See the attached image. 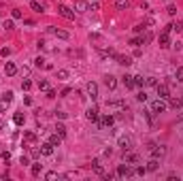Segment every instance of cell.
I'll list each match as a JSON object with an SVG mask.
<instances>
[{
    "label": "cell",
    "mask_w": 183,
    "mask_h": 181,
    "mask_svg": "<svg viewBox=\"0 0 183 181\" xmlns=\"http://www.w3.org/2000/svg\"><path fill=\"white\" fill-rule=\"evenodd\" d=\"M149 109H151V113H153V115H160V113H164L166 109H168V105H166L164 98H155L151 105H149Z\"/></svg>",
    "instance_id": "obj_1"
},
{
    "label": "cell",
    "mask_w": 183,
    "mask_h": 181,
    "mask_svg": "<svg viewBox=\"0 0 183 181\" xmlns=\"http://www.w3.org/2000/svg\"><path fill=\"white\" fill-rule=\"evenodd\" d=\"M147 149H149V153H151V158H158V160H160V158H164L166 151H168L164 145H155V143H149Z\"/></svg>",
    "instance_id": "obj_2"
},
{
    "label": "cell",
    "mask_w": 183,
    "mask_h": 181,
    "mask_svg": "<svg viewBox=\"0 0 183 181\" xmlns=\"http://www.w3.org/2000/svg\"><path fill=\"white\" fill-rule=\"evenodd\" d=\"M117 145L121 147V151H130L132 147H134V141H132V136H128V134H121L119 139H117Z\"/></svg>",
    "instance_id": "obj_3"
},
{
    "label": "cell",
    "mask_w": 183,
    "mask_h": 181,
    "mask_svg": "<svg viewBox=\"0 0 183 181\" xmlns=\"http://www.w3.org/2000/svg\"><path fill=\"white\" fill-rule=\"evenodd\" d=\"M134 168H132V164H119V166H117V177H134Z\"/></svg>",
    "instance_id": "obj_4"
},
{
    "label": "cell",
    "mask_w": 183,
    "mask_h": 181,
    "mask_svg": "<svg viewBox=\"0 0 183 181\" xmlns=\"http://www.w3.org/2000/svg\"><path fill=\"white\" fill-rule=\"evenodd\" d=\"M113 124H115V117H113V115H102V117L98 119V128H100V130L111 128Z\"/></svg>",
    "instance_id": "obj_5"
},
{
    "label": "cell",
    "mask_w": 183,
    "mask_h": 181,
    "mask_svg": "<svg viewBox=\"0 0 183 181\" xmlns=\"http://www.w3.org/2000/svg\"><path fill=\"white\" fill-rule=\"evenodd\" d=\"M123 162H128V164H132V166H134V164L141 162V156H138V153H134L132 149H130V151H123Z\"/></svg>",
    "instance_id": "obj_6"
},
{
    "label": "cell",
    "mask_w": 183,
    "mask_h": 181,
    "mask_svg": "<svg viewBox=\"0 0 183 181\" xmlns=\"http://www.w3.org/2000/svg\"><path fill=\"white\" fill-rule=\"evenodd\" d=\"M58 13H60L64 19H70V21L75 19V13H73V11L66 7V4H60V7H58Z\"/></svg>",
    "instance_id": "obj_7"
},
{
    "label": "cell",
    "mask_w": 183,
    "mask_h": 181,
    "mask_svg": "<svg viewBox=\"0 0 183 181\" xmlns=\"http://www.w3.org/2000/svg\"><path fill=\"white\" fill-rule=\"evenodd\" d=\"M155 92H158V96L164 98V100L170 96V90H168V85H166V83H158V85H155Z\"/></svg>",
    "instance_id": "obj_8"
},
{
    "label": "cell",
    "mask_w": 183,
    "mask_h": 181,
    "mask_svg": "<svg viewBox=\"0 0 183 181\" xmlns=\"http://www.w3.org/2000/svg\"><path fill=\"white\" fill-rule=\"evenodd\" d=\"M85 115H87V119H89V122H96V124H98V119H100L98 107H89L87 111H85Z\"/></svg>",
    "instance_id": "obj_9"
},
{
    "label": "cell",
    "mask_w": 183,
    "mask_h": 181,
    "mask_svg": "<svg viewBox=\"0 0 183 181\" xmlns=\"http://www.w3.org/2000/svg\"><path fill=\"white\" fill-rule=\"evenodd\" d=\"M49 32H51L53 36L62 38V41H68V38H70V34H68L66 30H58V28H53V26H49Z\"/></svg>",
    "instance_id": "obj_10"
},
{
    "label": "cell",
    "mask_w": 183,
    "mask_h": 181,
    "mask_svg": "<svg viewBox=\"0 0 183 181\" xmlns=\"http://www.w3.org/2000/svg\"><path fill=\"white\" fill-rule=\"evenodd\" d=\"M158 43H160V47H162V49H168V47H170L168 32H160V36H158Z\"/></svg>",
    "instance_id": "obj_11"
},
{
    "label": "cell",
    "mask_w": 183,
    "mask_h": 181,
    "mask_svg": "<svg viewBox=\"0 0 183 181\" xmlns=\"http://www.w3.org/2000/svg\"><path fill=\"white\" fill-rule=\"evenodd\" d=\"M168 107L175 109V111H179V109L183 107V100H181V98H177V96H168Z\"/></svg>",
    "instance_id": "obj_12"
},
{
    "label": "cell",
    "mask_w": 183,
    "mask_h": 181,
    "mask_svg": "<svg viewBox=\"0 0 183 181\" xmlns=\"http://www.w3.org/2000/svg\"><path fill=\"white\" fill-rule=\"evenodd\" d=\"M85 90H87V94H89V98H92V100H96V98H98V85H96L94 81H89Z\"/></svg>",
    "instance_id": "obj_13"
},
{
    "label": "cell",
    "mask_w": 183,
    "mask_h": 181,
    "mask_svg": "<svg viewBox=\"0 0 183 181\" xmlns=\"http://www.w3.org/2000/svg\"><path fill=\"white\" fill-rule=\"evenodd\" d=\"M104 85L109 87V90H115V87H117V77H113V75H104Z\"/></svg>",
    "instance_id": "obj_14"
},
{
    "label": "cell",
    "mask_w": 183,
    "mask_h": 181,
    "mask_svg": "<svg viewBox=\"0 0 183 181\" xmlns=\"http://www.w3.org/2000/svg\"><path fill=\"white\" fill-rule=\"evenodd\" d=\"M115 60H117V64H121V66H130L132 64L130 56H119V53H115Z\"/></svg>",
    "instance_id": "obj_15"
},
{
    "label": "cell",
    "mask_w": 183,
    "mask_h": 181,
    "mask_svg": "<svg viewBox=\"0 0 183 181\" xmlns=\"http://www.w3.org/2000/svg\"><path fill=\"white\" fill-rule=\"evenodd\" d=\"M41 153H43V156H53V145L49 143V141L41 145Z\"/></svg>",
    "instance_id": "obj_16"
},
{
    "label": "cell",
    "mask_w": 183,
    "mask_h": 181,
    "mask_svg": "<svg viewBox=\"0 0 183 181\" xmlns=\"http://www.w3.org/2000/svg\"><path fill=\"white\" fill-rule=\"evenodd\" d=\"M121 79H123V85H126L128 90H134V87H136V85H134V77L132 75H123Z\"/></svg>",
    "instance_id": "obj_17"
},
{
    "label": "cell",
    "mask_w": 183,
    "mask_h": 181,
    "mask_svg": "<svg viewBox=\"0 0 183 181\" xmlns=\"http://www.w3.org/2000/svg\"><path fill=\"white\" fill-rule=\"evenodd\" d=\"M158 168H160V160H158V158H151V160L147 162V171L153 173V171H158Z\"/></svg>",
    "instance_id": "obj_18"
},
{
    "label": "cell",
    "mask_w": 183,
    "mask_h": 181,
    "mask_svg": "<svg viewBox=\"0 0 183 181\" xmlns=\"http://www.w3.org/2000/svg\"><path fill=\"white\" fill-rule=\"evenodd\" d=\"M75 9H77L79 13H85V11H89V4L83 2V0H77V2H75Z\"/></svg>",
    "instance_id": "obj_19"
},
{
    "label": "cell",
    "mask_w": 183,
    "mask_h": 181,
    "mask_svg": "<svg viewBox=\"0 0 183 181\" xmlns=\"http://www.w3.org/2000/svg\"><path fill=\"white\" fill-rule=\"evenodd\" d=\"M4 73H7L9 77H13L15 73H17V66H15L13 62H7V64H4Z\"/></svg>",
    "instance_id": "obj_20"
},
{
    "label": "cell",
    "mask_w": 183,
    "mask_h": 181,
    "mask_svg": "<svg viewBox=\"0 0 183 181\" xmlns=\"http://www.w3.org/2000/svg\"><path fill=\"white\" fill-rule=\"evenodd\" d=\"M92 168H94V171L98 173V175H102V173H104V168H102V162L98 160V158H94V160H92Z\"/></svg>",
    "instance_id": "obj_21"
},
{
    "label": "cell",
    "mask_w": 183,
    "mask_h": 181,
    "mask_svg": "<svg viewBox=\"0 0 183 181\" xmlns=\"http://www.w3.org/2000/svg\"><path fill=\"white\" fill-rule=\"evenodd\" d=\"M49 143H51L53 147H58V145H60V143H62V136H60V134H58V132H53V134L49 136Z\"/></svg>",
    "instance_id": "obj_22"
},
{
    "label": "cell",
    "mask_w": 183,
    "mask_h": 181,
    "mask_svg": "<svg viewBox=\"0 0 183 181\" xmlns=\"http://www.w3.org/2000/svg\"><path fill=\"white\" fill-rule=\"evenodd\" d=\"M41 156H43V153H41L39 147H30V158H32V160H39Z\"/></svg>",
    "instance_id": "obj_23"
},
{
    "label": "cell",
    "mask_w": 183,
    "mask_h": 181,
    "mask_svg": "<svg viewBox=\"0 0 183 181\" xmlns=\"http://www.w3.org/2000/svg\"><path fill=\"white\" fill-rule=\"evenodd\" d=\"M115 7L119 11H126L128 7H130V2H128V0H115Z\"/></svg>",
    "instance_id": "obj_24"
},
{
    "label": "cell",
    "mask_w": 183,
    "mask_h": 181,
    "mask_svg": "<svg viewBox=\"0 0 183 181\" xmlns=\"http://www.w3.org/2000/svg\"><path fill=\"white\" fill-rule=\"evenodd\" d=\"M30 9H32V11H36V13H43V11H45V9H43V4H41V2H36V0H32V2H30Z\"/></svg>",
    "instance_id": "obj_25"
},
{
    "label": "cell",
    "mask_w": 183,
    "mask_h": 181,
    "mask_svg": "<svg viewBox=\"0 0 183 181\" xmlns=\"http://www.w3.org/2000/svg\"><path fill=\"white\" fill-rule=\"evenodd\" d=\"M13 122L17 124V126H24V122H26V117H24V113H15L13 115Z\"/></svg>",
    "instance_id": "obj_26"
},
{
    "label": "cell",
    "mask_w": 183,
    "mask_h": 181,
    "mask_svg": "<svg viewBox=\"0 0 183 181\" xmlns=\"http://www.w3.org/2000/svg\"><path fill=\"white\" fill-rule=\"evenodd\" d=\"M53 130H56V132L60 134L62 139H64V136H66V126H64V124H56V128H53Z\"/></svg>",
    "instance_id": "obj_27"
},
{
    "label": "cell",
    "mask_w": 183,
    "mask_h": 181,
    "mask_svg": "<svg viewBox=\"0 0 183 181\" xmlns=\"http://www.w3.org/2000/svg\"><path fill=\"white\" fill-rule=\"evenodd\" d=\"M41 171H43V164H39V162H36V164H32V175H34V177H39Z\"/></svg>",
    "instance_id": "obj_28"
},
{
    "label": "cell",
    "mask_w": 183,
    "mask_h": 181,
    "mask_svg": "<svg viewBox=\"0 0 183 181\" xmlns=\"http://www.w3.org/2000/svg\"><path fill=\"white\" fill-rule=\"evenodd\" d=\"M145 85L155 87V85H158V79H155V77H145Z\"/></svg>",
    "instance_id": "obj_29"
},
{
    "label": "cell",
    "mask_w": 183,
    "mask_h": 181,
    "mask_svg": "<svg viewBox=\"0 0 183 181\" xmlns=\"http://www.w3.org/2000/svg\"><path fill=\"white\" fill-rule=\"evenodd\" d=\"M45 64H47V62H45V60H43L41 56L34 60V66H36V68H45Z\"/></svg>",
    "instance_id": "obj_30"
},
{
    "label": "cell",
    "mask_w": 183,
    "mask_h": 181,
    "mask_svg": "<svg viewBox=\"0 0 183 181\" xmlns=\"http://www.w3.org/2000/svg\"><path fill=\"white\" fill-rule=\"evenodd\" d=\"M58 79H60V81H66L68 79V70H64V68L58 70Z\"/></svg>",
    "instance_id": "obj_31"
},
{
    "label": "cell",
    "mask_w": 183,
    "mask_h": 181,
    "mask_svg": "<svg viewBox=\"0 0 183 181\" xmlns=\"http://www.w3.org/2000/svg\"><path fill=\"white\" fill-rule=\"evenodd\" d=\"M134 85H136V87H143V85H145V79H143L141 75H136V77H134Z\"/></svg>",
    "instance_id": "obj_32"
},
{
    "label": "cell",
    "mask_w": 183,
    "mask_h": 181,
    "mask_svg": "<svg viewBox=\"0 0 183 181\" xmlns=\"http://www.w3.org/2000/svg\"><path fill=\"white\" fill-rule=\"evenodd\" d=\"M30 87H32V81L30 79H24V81H21V90H24V92H28Z\"/></svg>",
    "instance_id": "obj_33"
},
{
    "label": "cell",
    "mask_w": 183,
    "mask_h": 181,
    "mask_svg": "<svg viewBox=\"0 0 183 181\" xmlns=\"http://www.w3.org/2000/svg\"><path fill=\"white\" fill-rule=\"evenodd\" d=\"M175 79L179 81V83H183V68H177L175 70Z\"/></svg>",
    "instance_id": "obj_34"
},
{
    "label": "cell",
    "mask_w": 183,
    "mask_h": 181,
    "mask_svg": "<svg viewBox=\"0 0 183 181\" xmlns=\"http://www.w3.org/2000/svg\"><path fill=\"white\" fill-rule=\"evenodd\" d=\"M2 28H4V30H13L15 26H13V21H11V19H4V21H2Z\"/></svg>",
    "instance_id": "obj_35"
},
{
    "label": "cell",
    "mask_w": 183,
    "mask_h": 181,
    "mask_svg": "<svg viewBox=\"0 0 183 181\" xmlns=\"http://www.w3.org/2000/svg\"><path fill=\"white\" fill-rule=\"evenodd\" d=\"M130 45H134V47H138V45H143V36H134L132 41H130Z\"/></svg>",
    "instance_id": "obj_36"
},
{
    "label": "cell",
    "mask_w": 183,
    "mask_h": 181,
    "mask_svg": "<svg viewBox=\"0 0 183 181\" xmlns=\"http://www.w3.org/2000/svg\"><path fill=\"white\" fill-rule=\"evenodd\" d=\"M11 15H13V19H21V17H24V13H21L19 9H13V11H11Z\"/></svg>",
    "instance_id": "obj_37"
},
{
    "label": "cell",
    "mask_w": 183,
    "mask_h": 181,
    "mask_svg": "<svg viewBox=\"0 0 183 181\" xmlns=\"http://www.w3.org/2000/svg\"><path fill=\"white\" fill-rule=\"evenodd\" d=\"M24 139L28 141V143H34V141H36V134H32V132H26V134H24Z\"/></svg>",
    "instance_id": "obj_38"
},
{
    "label": "cell",
    "mask_w": 183,
    "mask_h": 181,
    "mask_svg": "<svg viewBox=\"0 0 183 181\" xmlns=\"http://www.w3.org/2000/svg\"><path fill=\"white\" fill-rule=\"evenodd\" d=\"M170 26H173L175 32H181L183 30V21H175V24H170Z\"/></svg>",
    "instance_id": "obj_39"
},
{
    "label": "cell",
    "mask_w": 183,
    "mask_h": 181,
    "mask_svg": "<svg viewBox=\"0 0 183 181\" xmlns=\"http://www.w3.org/2000/svg\"><path fill=\"white\" fill-rule=\"evenodd\" d=\"M2 98H4L7 102H11V100H13V92H11V90H7V92L2 94Z\"/></svg>",
    "instance_id": "obj_40"
},
{
    "label": "cell",
    "mask_w": 183,
    "mask_h": 181,
    "mask_svg": "<svg viewBox=\"0 0 183 181\" xmlns=\"http://www.w3.org/2000/svg\"><path fill=\"white\" fill-rule=\"evenodd\" d=\"M19 164H21V166H28V164H30V158L28 156H21L19 158Z\"/></svg>",
    "instance_id": "obj_41"
},
{
    "label": "cell",
    "mask_w": 183,
    "mask_h": 181,
    "mask_svg": "<svg viewBox=\"0 0 183 181\" xmlns=\"http://www.w3.org/2000/svg\"><path fill=\"white\" fill-rule=\"evenodd\" d=\"M136 100L138 102H145V100H147V94H145V92H138V94H136Z\"/></svg>",
    "instance_id": "obj_42"
},
{
    "label": "cell",
    "mask_w": 183,
    "mask_h": 181,
    "mask_svg": "<svg viewBox=\"0 0 183 181\" xmlns=\"http://www.w3.org/2000/svg\"><path fill=\"white\" fill-rule=\"evenodd\" d=\"M134 173H136V175H145V173H147V166H136V168H134Z\"/></svg>",
    "instance_id": "obj_43"
},
{
    "label": "cell",
    "mask_w": 183,
    "mask_h": 181,
    "mask_svg": "<svg viewBox=\"0 0 183 181\" xmlns=\"http://www.w3.org/2000/svg\"><path fill=\"white\" fill-rule=\"evenodd\" d=\"M166 11H168V15H173V17L177 15V7H175V4H168V9H166Z\"/></svg>",
    "instance_id": "obj_44"
},
{
    "label": "cell",
    "mask_w": 183,
    "mask_h": 181,
    "mask_svg": "<svg viewBox=\"0 0 183 181\" xmlns=\"http://www.w3.org/2000/svg\"><path fill=\"white\" fill-rule=\"evenodd\" d=\"M151 38H153V34H151V32H145V36H143V43H151Z\"/></svg>",
    "instance_id": "obj_45"
},
{
    "label": "cell",
    "mask_w": 183,
    "mask_h": 181,
    "mask_svg": "<svg viewBox=\"0 0 183 181\" xmlns=\"http://www.w3.org/2000/svg\"><path fill=\"white\" fill-rule=\"evenodd\" d=\"M39 90H49V83H47V81H39Z\"/></svg>",
    "instance_id": "obj_46"
},
{
    "label": "cell",
    "mask_w": 183,
    "mask_h": 181,
    "mask_svg": "<svg viewBox=\"0 0 183 181\" xmlns=\"http://www.w3.org/2000/svg\"><path fill=\"white\" fill-rule=\"evenodd\" d=\"M56 177H58V173H56V171H49V173L45 175V179H49V181H51V179H56Z\"/></svg>",
    "instance_id": "obj_47"
},
{
    "label": "cell",
    "mask_w": 183,
    "mask_h": 181,
    "mask_svg": "<svg viewBox=\"0 0 183 181\" xmlns=\"http://www.w3.org/2000/svg\"><path fill=\"white\" fill-rule=\"evenodd\" d=\"M89 11H98V2L96 0H89Z\"/></svg>",
    "instance_id": "obj_48"
},
{
    "label": "cell",
    "mask_w": 183,
    "mask_h": 181,
    "mask_svg": "<svg viewBox=\"0 0 183 181\" xmlns=\"http://www.w3.org/2000/svg\"><path fill=\"white\" fill-rule=\"evenodd\" d=\"M0 56H2V58H9V56H11V49H9V47H4L2 51H0Z\"/></svg>",
    "instance_id": "obj_49"
},
{
    "label": "cell",
    "mask_w": 183,
    "mask_h": 181,
    "mask_svg": "<svg viewBox=\"0 0 183 181\" xmlns=\"http://www.w3.org/2000/svg\"><path fill=\"white\" fill-rule=\"evenodd\" d=\"M2 160L4 162H11V151H2Z\"/></svg>",
    "instance_id": "obj_50"
},
{
    "label": "cell",
    "mask_w": 183,
    "mask_h": 181,
    "mask_svg": "<svg viewBox=\"0 0 183 181\" xmlns=\"http://www.w3.org/2000/svg\"><path fill=\"white\" fill-rule=\"evenodd\" d=\"M145 30H147V28H145V26H136V28H134V32H136V34H143Z\"/></svg>",
    "instance_id": "obj_51"
},
{
    "label": "cell",
    "mask_w": 183,
    "mask_h": 181,
    "mask_svg": "<svg viewBox=\"0 0 183 181\" xmlns=\"http://www.w3.org/2000/svg\"><path fill=\"white\" fill-rule=\"evenodd\" d=\"M56 117L58 119H66V113H64V111H56Z\"/></svg>",
    "instance_id": "obj_52"
},
{
    "label": "cell",
    "mask_w": 183,
    "mask_h": 181,
    "mask_svg": "<svg viewBox=\"0 0 183 181\" xmlns=\"http://www.w3.org/2000/svg\"><path fill=\"white\" fill-rule=\"evenodd\" d=\"M58 94H56V90H47V98H56Z\"/></svg>",
    "instance_id": "obj_53"
},
{
    "label": "cell",
    "mask_w": 183,
    "mask_h": 181,
    "mask_svg": "<svg viewBox=\"0 0 183 181\" xmlns=\"http://www.w3.org/2000/svg\"><path fill=\"white\" fill-rule=\"evenodd\" d=\"M68 94H70V87H64V90L60 92V96H68Z\"/></svg>",
    "instance_id": "obj_54"
},
{
    "label": "cell",
    "mask_w": 183,
    "mask_h": 181,
    "mask_svg": "<svg viewBox=\"0 0 183 181\" xmlns=\"http://www.w3.org/2000/svg\"><path fill=\"white\" fill-rule=\"evenodd\" d=\"M9 107V102L7 100H4V98H2V102H0V111H4V109H7Z\"/></svg>",
    "instance_id": "obj_55"
},
{
    "label": "cell",
    "mask_w": 183,
    "mask_h": 181,
    "mask_svg": "<svg viewBox=\"0 0 183 181\" xmlns=\"http://www.w3.org/2000/svg\"><path fill=\"white\" fill-rule=\"evenodd\" d=\"M2 130H4V122L0 119V132H2Z\"/></svg>",
    "instance_id": "obj_56"
},
{
    "label": "cell",
    "mask_w": 183,
    "mask_h": 181,
    "mask_svg": "<svg viewBox=\"0 0 183 181\" xmlns=\"http://www.w3.org/2000/svg\"><path fill=\"white\" fill-rule=\"evenodd\" d=\"M181 100H183V96H181Z\"/></svg>",
    "instance_id": "obj_57"
}]
</instances>
